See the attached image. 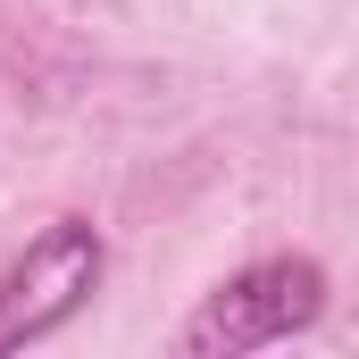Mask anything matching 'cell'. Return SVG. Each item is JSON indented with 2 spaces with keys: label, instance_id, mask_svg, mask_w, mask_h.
I'll use <instances>...</instances> for the list:
<instances>
[{
  "label": "cell",
  "instance_id": "6da1fadb",
  "mask_svg": "<svg viewBox=\"0 0 359 359\" xmlns=\"http://www.w3.org/2000/svg\"><path fill=\"white\" fill-rule=\"evenodd\" d=\"M318 309H326V268L318 259H259V268H243L234 284H217L192 309L176 351L184 359H234V351H259V343H284V334L318 326Z\"/></svg>",
  "mask_w": 359,
  "mask_h": 359
},
{
  "label": "cell",
  "instance_id": "7a4b0ae2",
  "mask_svg": "<svg viewBox=\"0 0 359 359\" xmlns=\"http://www.w3.org/2000/svg\"><path fill=\"white\" fill-rule=\"evenodd\" d=\"M100 259L109 251H100V234H92L84 217H59L50 234H34L25 259L0 276V351L59 334L92 292H100Z\"/></svg>",
  "mask_w": 359,
  "mask_h": 359
}]
</instances>
